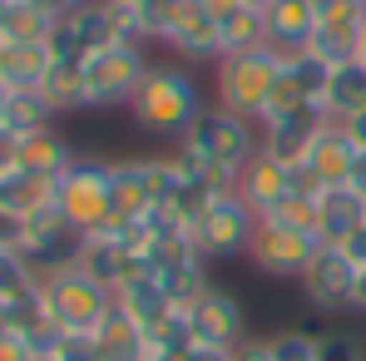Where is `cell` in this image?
I'll return each instance as SVG.
<instances>
[{"instance_id": "obj_1", "label": "cell", "mask_w": 366, "mask_h": 361, "mask_svg": "<svg viewBox=\"0 0 366 361\" xmlns=\"http://www.w3.org/2000/svg\"><path fill=\"white\" fill-rule=\"evenodd\" d=\"M262 154V124L233 114L223 104H208L203 119L179 139V159L193 179H208L218 188H238V174L247 169V159Z\"/></svg>"}, {"instance_id": "obj_2", "label": "cell", "mask_w": 366, "mask_h": 361, "mask_svg": "<svg viewBox=\"0 0 366 361\" xmlns=\"http://www.w3.org/2000/svg\"><path fill=\"white\" fill-rule=\"evenodd\" d=\"M208 104L213 99H208V89H203V79H198L193 64L154 60L149 74L139 79L134 99H129V119L139 124L144 134H154V139H174L179 144L183 134L203 119Z\"/></svg>"}, {"instance_id": "obj_3", "label": "cell", "mask_w": 366, "mask_h": 361, "mask_svg": "<svg viewBox=\"0 0 366 361\" xmlns=\"http://www.w3.org/2000/svg\"><path fill=\"white\" fill-rule=\"evenodd\" d=\"M144 272L179 302V307H188L193 297H203L213 287L208 257L198 252L193 233L183 228L174 213H164V208L144 223Z\"/></svg>"}, {"instance_id": "obj_4", "label": "cell", "mask_w": 366, "mask_h": 361, "mask_svg": "<svg viewBox=\"0 0 366 361\" xmlns=\"http://www.w3.org/2000/svg\"><path fill=\"white\" fill-rule=\"evenodd\" d=\"M55 203H60V213L84 233V238L114 228V223H119L114 164H109V159H94V154H79L60 174V183H55Z\"/></svg>"}, {"instance_id": "obj_5", "label": "cell", "mask_w": 366, "mask_h": 361, "mask_svg": "<svg viewBox=\"0 0 366 361\" xmlns=\"http://www.w3.org/2000/svg\"><path fill=\"white\" fill-rule=\"evenodd\" d=\"M277 79H282V55H277L272 45L223 55V60L213 64V104H223V109H233V114H247V119L262 124Z\"/></svg>"}, {"instance_id": "obj_6", "label": "cell", "mask_w": 366, "mask_h": 361, "mask_svg": "<svg viewBox=\"0 0 366 361\" xmlns=\"http://www.w3.org/2000/svg\"><path fill=\"white\" fill-rule=\"evenodd\" d=\"M40 302H45V312L60 332H94L114 307V287H104L94 272H84L74 262V267L40 277Z\"/></svg>"}, {"instance_id": "obj_7", "label": "cell", "mask_w": 366, "mask_h": 361, "mask_svg": "<svg viewBox=\"0 0 366 361\" xmlns=\"http://www.w3.org/2000/svg\"><path fill=\"white\" fill-rule=\"evenodd\" d=\"M149 64H154V55L139 40H114L99 55H89L79 64V74H84V109H129V99H134L139 79L149 74Z\"/></svg>"}, {"instance_id": "obj_8", "label": "cell", "mask_w": 366, "mask_h": 361, "mask_svg": "<svg viewBox=\"0 0 366 361\" xmlns=\"http://www.w3.org/2000/svg\"><path fill=\"white\" fill-rule=\"evenodd\" d=\"M317 252H322V238L317 233H307V228L277 218V213H262L257 228H252V238H247L243 257L262 277H272V282H297L307 267H312Z\"/></svg>"}, {"instance_id": "obj_9", "label": "cell", "mask_w": 366, "mask_h": 361, "mask_svg": "<svg viewBox=\"0 0 366 361\" xmlns=\"http://www.w3.org/2000/svg\"><path fill=\"white\" fill-rule=\"evenodd\" d=\"M15 252L35 267V277H45V272H60V267H74L79 262L84 233L60 213V203H50V208H40V213H30L20 223V247Z\"/></svg>"}, {"instance_id": "obj_10", "label": "cell", "mask_w": 366, "mask_h": 361, "mask_svg": "<svg viewBox=\"0 0 366 361\" xmlns=\"http://www.w3.org/2000/svg\"><path fill=\"white\" fill-rule=\"evenodd\" d=\"M252 228H257V213L247 208L243 198H238V193H218V198L208 203V213H203L188 233H193L198 252H203L208 262H228V257H243L247 252Z\"/></svg>"}, {"instance_id": "obj_11", "label": "cell", "mask_w": 366, "mask_h": 361, "mask_svg": "<svg viewBox=\"0 0 366 361\" xmlns=\"http://www.w3.org/2000/svg\"><path fill=\"white\" fill-rule=\"evenodd\" d=\"M357 277H362V267H357L342 247L322 242V252L312 257V267L297 277V287H302V297H307L312 312L332 317V312H352V302H357Z\"/></svg>"}, {"instance_id": "obj_12", "label": "cell", "mask_w": 366, "mask_h": 361, "mask_svg": "<svg viewBox=\"0 0 366 361\" xmlns=\"http://www.w3.org/2000/svg\"><path fill=\"white\" fill-rule=\"evenodd\" d=\"M114 40H124V35H119V25H114L109 0H89V5H74L64 20H55L50 50H55V60L84 64L89 55H99V50L114 45Z\"/></svg>"}, {"instance_id": "obj_13", "label": "cell", "mask_w": 366, "mask_h": 361, "mask_svg": "<svg viewBox=\"0 0 366 361\" xmlns=\"http://www.w3.org/2000/svg\"><path fill=\"white\" fill-rule=\"evenodd\" d=\"M188 327H193V342H203V347H223V352H233V347H243L247 337V307L238 292H228V287H208L203 297H193L188 307Z\"/></svg>"}, {"instance_id": "obj_14", "label": "cell", "mask_w": 366, "mask_h": 361, "mask_svg": "<svg viewBox=\"0 0 366 361\" xmlns=\"http://www.w3.org/2000/svg\"><path fill=\"white\" fill-rule=\"evenodd\" d=\"M327 124H332L327 104H302L292 114H272V119H262V149L277 154L282 164H302Z\"/></svg>"}, {"instance_id": "obj_15", "label": "cell", "mask_w": 366, "mask_h": 361, "mask_svg": "<svg viewBox=\"0 0 366 361\" xmlns=\"http://www.w3.org/2000/svg\"><path fill=\"white\" fill-rule=\"evenodd\" d=\"M238 198H243L247 208L262 218V213H277L287 198H292V188H287V164L277 159V154H252L247 159V169L238 174V188H233Z\"/></svg>"}, {"instance_id": "obj_16", "label": "cell", "mask_w": 366, "mask_h": 361, "mask_svg": "<svg viewBox=\"0 0 366 361\" xmlns=\"http://www.w3.org/2000/svg\"><path fill=\"white\" fill-rule=\"evenodd\" d=\"M262 20H267V45L277 55H302L307 45H312V35H317L312 0H267Z\"/></svg>"}, {"instance_id": "obj_17", "label": "cell", "mask_w": 366, "mask_h": 361, "mask_svg": "<svg viewBox=\"0 0 366 361\" xmlns=\"http://www.w3.org/2000/svg\"><path fill=\"white\" fill-rule=\"evenodd\" d=\"M357 228H366V198L357 188H322L317 193V238L342 247Z\"/></svg>"}, {"instance_id": "obj_18", "label": "cell", "mask_w": 366, "mask_h": 361, "mask_svg": "<svg viewBox=\"0 0 366 361\" xmlns=\"http://www.w3.org/2000/svg\"><path fill=\"white\" fill-rule=\"evenodd\" d=\"M114 302H119L124 312H129V317L139 322V332H144V337H154V332H159V327H164V322H169V317L179 312V302L169 297V292H164V287H159V282H154L149 272L129 277L119 292H114Z\"/></svg>"}, {"instance_id": "obj_19", "label": "cell", "mask_w": 366, "mask_h": 361, "mask_svg": "<svg viewBox=\"0 0 366 361\" xmlns=\"http://www.w3.org/2000/svg\"><path fill=\"white\" fill-rule=\"evenodd\" d=\"M114 164V203H119V223H149L159 213L154 183L144 159H109Z\"/></svg>"}, {"instance_id": "obj_20", "label": "cell", "mask_w": 366, "mask_h": 361, "mask_svg": "<svg viewBox=\"0 0 366 361\" xmlns=\"http://www.w3.org/2000/svg\"><path fill=\"white\" fill-rule=\"evenodd\" d=\"M213 15H218L223 55H238V50H257V45H267L262 5H247V0H213Z\"/></svg>"}, {"instance_id": "obj_21", "label": "cell", "mask_w": 366, "mask_h": 361, "mask_svg": "<svg viewBox=\"0 0 366 361\" xmlns=\"http://www.w3.org/2000/svg\"><path fill=\"white\" fill-rule=\"evenodd\" d=\"M74 144L60 134V124L50 129H35V134H20V169L25 174H45V179H60L64 169L74 164Z\"/></svg>"}, {"instance_id": "obj_22", "label": "cell", "mask_w": 366, "mask_h": 361, "mask_svg": "<svg viewBox=\"0 0 366 361\" xmlns=\"http://www.w3.org/2000/svg\"><path fill=\"white\" fill-rule=\"evenodd\" d=\"M55 64L50 40L45 45H15V40H0V84L5 89H40L45 74Z\"/></svg>"}, {"instance_id": "obj_23", "label": "cell", "mask_w": 366, "mask_h": 361, "mask_svg": "<svg viewBox=\"0 0 366 361\" xmlns=\"http://www.w3.org/2000/svg\"><path fill=\"white\" fill-rule=\"evenodd\" d=\"M307 164H312V174L322 179V188H342V183L352 179V164H357V144L342 134V124L332 119L322 129V139L312 144V154H307Z\"/></svg>"}, {"instance_id": "obj_24", "label": "cell", "mask_w": 366, "mask_h": 361, "mask_svg": "<svg viewBox=\"0 0 366 361\" xmlns=\"http://www.w3.org/2000/svg\"><path fill=\"white\" fill-rule=\"evenodd\" d=\"M55 183L60 179H45V174H25V169H15V174H5L0 179V213H10V218H30V213H40V208H50L55 203Z\"/></svg>"}, {"instance_id": "obj_25", "label": "cell", "mask_w": 366, "mask_h": 361, "mask_svg": "<svg viewBox=\"0 0 366 361\" xmlns=\"http://www.w3.org/2000/svg\"><path fill=\"white\" fill-rule=\"evenodd\" d=\"M94 342H99L104 361H144V357H149V337L139 332V322L124 312L119 302H114L109 317L94 327Z\"/></svg>"}, {"instance_id": "obj_26", "label": "cell", "mask_w": 366, "mask_h": 361, "mask_svg": "<svg viewBox=\"0 0 366 361\" xmlns=\"http://www.w3.org/2000/svg\"><path fill=\"white\" fill-rule=\"evenodd\" d=\"M366 109V60L337 64L332 69V84H327V114L332 119H352Z\"/></svg>"}, {"instance_id": "obj_27", "label": "cell", "mask_w": 366, "mask_h": 361, "mask_svg": "<svg viewBox=\"0 0 366 361\" xmlns=\"http://www.w3.org/2000/svg\"><path fill=\"white\" fill-rule=\"evenodd\" d=\"M50 35H55V15H45V10L30 5V0H10V5H5L0 40H15V45H45Z\"/></svg>"}, {"instance_id": "obj_28", "label": "cell", "mask_w": 366, "mask_h": 361, "mask_svg": "<svg viewBox=\"0 0 366 361\" xmlns=\"http://www.w3.org/2000/svg\"><path fill=\"white\" fill-rule=\"evenodd\" d=\"M40 94L50 99L55 114H79L84 109V74H79V64L55 60L50 74H45V84H40Z\"/></svg>"}, {"instance_id": "obj_29", "label": "cell", "mask_w": 366, "mask_h": 361, "mask_svg": "<svg viewBox=\"0 0 366 361\" xmlns=\"http://www.w3.org/2000/svg\"><path fill=\"white\" fill-rule=\"evenodd\" d=\"M144 169H149V183H154V198L164 213H174V203L188 188V169H183L179 154H144Z\"/></svg>"}, {"instance_id": "obj_30", "label": "cell", "mask_w": 366, "mask_h": 361, "mask_svg": "<svg viewBox=\"0 0 366 361\" xmlns=\"http://www.w3.org/2000/svg\"><path fill=\"white\" fill-rule=\"evenodd\" d=\"M55 119H60V114L50 109V99H45L40 89H10L5 129H15V134H35V129H50Z\"/></svg>"}, {"instance_id": "obj_31", "label": "cell", "mask_w": 366, "mask_h": 361, "mask_svg": "<svg viewBox=\"0 0 366 361\" xmlns=\"http://www.w3.org/2000/svg\"><path fill=\"white\" fill-rule=\"evenodd\" d=\"M282 74L297 84V94H302L307 104H327V84H332V64H322L312 50L302 55H282Z\"/></svg>"}, {"instance_id": "obj_32", "label": "cell", "mask_w": 366, "mask_h": 361, "mask_svg": "<svg viewBox=\"0 0 366 361\" xmlns=\"http://www.w3.org/2000/svg\"><path fill=\"white\" fill-rule=\"evenodd\" d=\"M35 287H40L35 267L15 247H0V302H20V297H30Z\"/></svg>"}, {"instance_id": "obj_33", "label": "cell", "mask_w": 366, "mask_h": 361, "mask_svg": "<svg viewBox=\"0 0 366 361\" xmlns=\"http://www.w3.org/2000/svg\"><path fill=\"white\" fill-rule=\"evenodd\" d=\"M272 352H277V361H317L322 357V337H312L302 327H287V332L272 337Z\"/></svg>"}, {"instance_id": "obj_34", "label": "cell", "mask_w": 366, "mask_h": 361, "mask_svg": "<svg viewBox=\"0 0 366 361\" xmlns=\"http://www.w3.org/2000/svg\"><path fill=\"white\" fill-rule=\"evenodd\" d=\"M50 357L55 361H104V352H99L94 332H60L55 347H50Z\"/></svg>"}, {"instance_id": "obj_35", "label": "cell", "mask_w": 366, "mask_h": 361, "mask_svg": "<svg viewBox=\"0 0 366 361\" xmlns=\"http://www.w3.org/2000/svg\"><path fill=\"white\" fill-rule=\"evenodd\" d=\"M317 361H362V347H357V337H347V332H327Z\"/></svg>"}, {"instance_id": "obj_36", "label": "cell", "mask_w": 366, "mask_h": 361, "mask_svg": "<svg viewBox=\"0 0 366 361\" xmlns=\"http://www.w3.org/2000/svg\"><path fill=\"white\" fill-rule=\"evenodd\" d=\"M277 218H287V223H297L307 233H317V198H287V203L277 208Z\"/></svg>"}, {"instance_id": "obj_37", "label": "cell", "mask_w": 366, "mask_h": 361, "mask_svg": "<svg viewBox=\"0 0 366 361\" xmlns=\"http://www.w3.org/2000/svg\"><path fill=\"white\" fill-rule=\"evenodd\" d=\"M233 361H277V352H272V337H247L243 347H233Z\"/></svg>"}, {"instance_id": "obj_38", "label": "cell", "mask_w": 366, "mask_h": 361, "mask_svg": "<svg viewBox=\"0 0 366 361\" xmlns=\"http://www.w3.org/2000/svg\"><path fill=\"white\" fill-rule=\"evenodd\" d=\"M15 169H20V134L0 124V179L15 174Z\"/></svg>"}, {"instance_id": "obj_39", "label": "cell", "mask_w": 366, "mask_h": 361, "mask_svg": "<svg viewBox=\"0 0 366 361\" xmlns=\"http://www.w3.org/2000/svg\"><path fill=\"white\" fill-rule=\"evenodd\" d=\"M30 357H35V347H30L15 327H10V332H0V361H30Z\"/></svg>"}, {"instance_id": "obj_40", "label": "cell", "mask_w": 366, "mask_h": 361, "mask_svg": "<svg viewBox=\"0 0 366 361\" xmlns=\"http://www.w3.org/2000/svg\"><path fill=\"white\" fill-rule=\"evenodd\" d=\"M179 361H233V352H223V347H203V342H193Z\"/></svg>"}, {"instance_id": "obj_41", "label": "cell", "mask_w": 366, "mask_h": 361, "mask_svg": "<svg viewBox=\"0 0 366 361\" xmlns=\"http://www.w3.org/2000/svg\"><path fill=\"white\" fill-rule=\"evenodd\" d=\"M337 124H342V134H347L357 149H366V109H362V114H352V119H337Z\"/></svg>"}, {"instance_id": "obj_42", "label": "cell", "mask_w": 366, "mask_h": 361, "mask_svg": "<svg viewBox=\"0 0 366 361\" xmlns=\"http://www.w3.org/2000/svg\"><path fill=\"white\" fill-rule=\"evenodd\" d=\"M342 252H347V257H352V262H357V267H366V228H357V233H352V238L342 242Z\"/></svg>"}, {"instance_id": "obj_43", "label": "cell", "mask_w": 366, "mask_h": 361, "mask_svg": "<svg viewBox=\"0 0 366 361\" xmlns=\"http://www.w3.org/2000/svg\"><path fill=\"white\" fill-rule=\"evenodd\" d=\"M347 188H357L366 198V149H357V164H352V179H347Z\"/></svg>"}, {"instance_id": "obj_44", "label": "cell", "mask_w": 366, "mask_h": 361, "mask_svg": "<svg viewBox=\"0 0 366 361\" xmlns=\"http://www.w3.org/2000/svg\"><path fill=\"white\" fill-rule=\"evenodd\" d=\"M30 5H40L45 15H55V20H64L69 10H74V0H30Z\"/></svg>"}, {"instance_id": "obj_45", "label": "cell", "mask_w": 366, "mask_h": 361, "mask_svg": "<svg viewBox=\"0 0 366 361\" xmlns=\"http://www.w3.org/2000/svg\"><path fill=\"white\" fill-rule=\"evenodd\" d=\"M352 312H366V267H362V277H357V302H352Z\"/></svg>"}, {"instance_id": "obj_46", "label": "cell", "mask_w": 366, "mask_h": 361, "mask_svg": "<svg viewBox=\"0 0 366 361\" xmlns=\"http://www.w3.org/2000/svg\"><path fill=\"white\" fill-rule=\"evenodd\" d=\"M0 332H10V302H0Z\"/></svg>"}, {"instance_id": "obj_47", "label": "cell", "mask_w": 366, "mask_h": 361, "mask_svg": "<svg viewBox=\"0 0 366 361\" xmlns=\"http://www.w3.org/2000/svg\"><path fill=\"white\" fill-rule=\"evenodd\" d=\"M5 104H10V89L0 84V124H5Z\"/></svg>"}, {"instance_id": "obj_48", "label": "cell", "mask_w": 366, "mask_h": 361, "mask_svg": "<svg viewBox=\"0 0 366 361\" xmlns=\"http://www.w3.org/2000/svg\"><path fill=\"white\" fill-rule=\"evenodd\" d=\"M30 361H55V357H50V352H35V357H30Z\"/></svg>"}, {"instance_id": "obj_49", "label": "cell", "mask_w": 366, "mask_h": 361, "mask_svg": "<svg viewBox=\"0 0 366 361\" xmlns=\"http://www.w3.org/2000/svg\"><path fill=\"white\" fill-rule=\"evenodd\" d=\"M5 5H10V0H0V25H5Z\"/></svg>"}, {"instance_id": "obj_50", "label": "cell", "mask_w": 366, "mask_h": 361, "mask_svg": "<svg viewBox=\"0 0 366 361\" xmlns=\"http://www.w3.org/2000/svg\"><path fill=\"white\" fill-rule=\"evenodd\" d=\"M144 361H169V357H154V352H149V357H144Z\"/></svg>"}, {"instance_id": "obj_51", "label": "cell", "mask_w": 366, "mask_h": 361, "mask_svg": "<svg viewBox=\"0 0 366 361\" xmlns=\"http://www.w3.org/2000/svg\"><path fill=\"white\" fill-rule=\"evenodd\" d=\"M362 60H366V30H362Z\"/></svg>"}, {"instance_id": "obj_52", "label": "cell", "mask_w": 366, "mask_h": 361, "mask_svg": "<svg viewBox=\"0 0 366 361\" xmlns=\"http://www.w3.org/2000/svg\"><path fill=\"white\" fill-rule=\"evenodd\" d=\"M134 5H154V0H134Z\"/></svg>"}, {"instance_id": "obj_53", "label": "cell", "mask_w": 366, "mask_h": 361, "mask_svg": "<svg viewBox=\"0 0 366 361\" xmlns=\"http://www.w3.org/2000/svg\"><path fill=\"white\" fill-rule=\"evenodd\" d=\"M74 5H89V0H74Z\"/></svg>"}, {"instance_id": "obj_54", "label": "cell", "mask_w": 366, "mask_h": 361, "mask_svg": "<svg viewBox=\"0 0 366 361\" xmlns=\"http://www.w3.org/2000/svg\"><path fill=\"white\" fill-rule=\"evenodd\" d=\"M357 5H366V0H357Z\"/></svg>"}, {"instance_id": "obj_55", "label": "cell", "mask_w": 366, "mask_h": 361, "mask_svg": "<svg viewBox=\"0 0 366 361\" xmlns=\"http://www.w3.org/2000/svg\"><path fill=\"white\" fill-rule=\"evenodd\" d=\"M208 5H213V0H208Z\"/></svg>"}]
</instances>
